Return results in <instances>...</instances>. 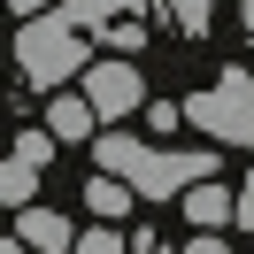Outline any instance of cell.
I'll list each match as a JSON object with an SVG mask.
<instances>
[{
    "mask_svg": "<svg viewBox=\"0 0 254 254\" xmlns=\"http://www.w3.org/2000/svg\"><path fill=\"white\" fill-rule=\"evenodd\" d=\"M100 170L124 177L139 200H170V192H192V185L216 177V146L170 154V146H139V139H124V131H108V139H100Z\"/></svg>",
    "mask_w": 254,
    "mask_h": 254,
    "instance_id": "obj_1",
    "label": "cell"
},
{
    "mask_svg": "<svg viewBox=\"0 0 254 254\" xmlns=\"http://www.w3.org/2000/svg\"><path fill=\"white\" fill-rule=\"evenodd\" d=\"M185 124H200V139H223V146H254V77L247 69H223L216 85L185 100Z\"/></svg>",
    "mask_w": 254,
    "mask_h": 254,
    "instance_id": "obj_2",
    "label": "cell"
},
{
    "mask_svg": "<svg viewBox=\"0 0 254 254\" xmlns=\"http://www.w3.org/2000/svg\"><path fill=\"white\" fill-rule=\"evenodd\" d=\"M85 62V39H77V16H39V23H16V69L31 85H62L77 77Z\"/></svg>",
    "mask_w": 254,
    "mask_h": 254,
    "instance_id": "obj_3",
    "label": "cell"
},
{
    "mask_svg": "<svg viewBox=\"0 0 254 254\" xmlns=\"http://www.w3.org/2000/svg\"><path fill=\"white\" fill-rule=\"evenodd\" d=\"M139 93H146V85H139V69H131V62H93V69H85V100L100 108V124L131 116V108H139Z\"/></svg>",
    "mask_w": 254,
    "mask_h": 254,
    "instance_id": "obj_4",
    "label": "cell"
},
{
    "mask_svg": "<svg viewBox=\"0 0 254 254\" xmlns=\"http://www.w3.org/2000/svg\"><path fill=\"white\" fill-rule=\"evenodd\" d=\"M16 231H23L31 254H69V239H77L62 208H16Z\"/></svg>",
    "mask_w": 254,
    "mask_h": 254,
    "instance_id": "obj_5",
    "label": "cell"
},
{
    "mask_svg": "<svg viewBox=\"0 0 254 254\" xmlns=\"http://www.w3.org/2000/svg\"><path fill=\"white\" fill-rule=\"evenodd\" d=\"M231 216H239V192H231V185H216V177L185 192V223H192V231H223Z\"/></svg>",
    "mask_w": 254,
    "mask_h": 254,
    "instance_id": "obj_6",
    "label": "cell"
},
{
    "mask_svg": "<svg viewBox=\"0 0 254 254\" xmlns=\"http://www.w3.org/2000/svg\"><path fill=\"white\" fill-rule=\"evenodd\" d=\"M93 124H100V108L85 93H54V108H47V131H54V139L77 146V139H93Z\"/></svg>",
    "mask_w": 254,
    "mask_h": 254,
    "instance_id": "obj_7",
    "label": "cell"
},
{
    "mask_svg": "<svg viewBox=\"0 0 254 254\" xmlns=\"http://www.w3.org/2000/svg\"><path fill=\"white\" fill-rule=\"evenodd\" d=\"M85 208H93V216H131V208H139V192L124 185V177H93V192H85Z\"/></svg>",
    "mask_w": 254,
    "mask_h": 254,
    "instance_id": "obj_8",
    "label": "cell"
},
{
    "mask_svg": "<svg viewBox=\"0 0 254 254\" xmlns=\"http://www.w3.org/2000/svg\"><path fill=\"white\" fill-rule=\"evenodd\" d=\"M31 192H39V170L8 154V170H0V200H8V208H31Z\"/></svg>",
    "mask_w": 254,
    "mask_h": 254,
    "instance_id": "obj_9",
    "label": "cell"
},
{
    "mask_svg": "<svg viewBox=\"0 0 254 254\" xmlns=\"http://www.w3.org/2000/svg\"><path fill=\"white\" fill-rule=\"evenodd\" d=\"M54 146H62V139H54L47 124H39V131H16V162H31V170H47V162H54Z\"/></svg>",
    "mask_w": 254,
    "mask_h": 254,
    "instance_id": "obj_10",
    "label": "cell"
},
{
    "mask_svg": "<svg viewBox=\"0 0 254 254\" xmlns=\"http://www.w3.org/2000/svg\"><path fill=\"white\" fill-rule=\"evenodd\" d=\"M77 254H124V239L100 223V231H85V239H77Z\"/></svg>",
    "mask_w": 254,
    "mask_h": 254,
    "instance_id": "obj_11",
    "label": "cell"
},
{
    "mask_svg": "<svg viewBox=\"0 0 254 254\" xmlns=\"http://www.w3.org/2000/svg\"><path fill=\"white\" fill-rule=\"evenodd\" d=\"M185 254H231V247H223L216 231H192V247H185Z\"/></svg>",
    "mask_w": 254,
    "mask_h": 254,
    "instance_id": "obj_12",
    "label": "cell"
},
{
    "mask_svg": "<svg viewBox=\"0 0 254 254\" xmlns=\"http://www.w3.org/2000/svg\"><path fill=\"white\" fill-rule=\"evenodd\" d=\"M8 8H16L23 23H39V16H47V8H54V0H8Z\"/></svg>",
    "mask_w": 254,
    "mask_h": 254,
    "instance_id": "obj_13",
    "label": "cell"
},
{
    "mask_svg": "<svg viewBox=\"0 0 254 254\" xmlns=\"http://www.w3.org/2000/svg\"><path fill=\"white\" fill-rule=\"evenodd\" d=\"M239 223H254V170H247V185H239Z\"/></svg>",
    "mask_w": 254,
    "mask_h": 254,
    "instance_id": "obj_14",
    "label": "cell"
},
{
    "mask_svg": "<svg viewBox=\"0 0 254 254\" xmlns=\"http://www.w3.org/2000/svg\"><path fill=\"white\" fill-rule=\"evenodd\" d=\"M247 23H254V0H247Z\"/></svg>",
    "mask_w": 254,
    "mask_h": 254,
    "instance_id": "obj_15",
    "label": "cell"
}]
</instances>
